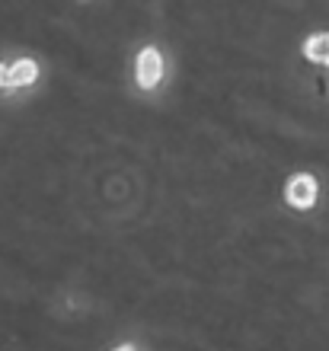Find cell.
Masks as SVG:
<instances>
[{"label":"cell","mask_w":329,"mask_h":351,"mask_svg":"<svg viewBox=\"0 0 329 351\" xmlns=\"http://www.w3.org/2000/svg\"><path fill=\"white\" fill-rule=\"evenodd\" d=\"M160 77H163V58H160L157 48H144L137 55V84L144 90H154L160 84Z\"/></svg>","instance_id":"cell-1"},{"label":"cell","mask_w":329,"mask_h":351,"mask_svg":"<svg viewBox=\"0 0 329 351\" xmlns=\"http://www.w3.org/2000/svg\"><path fill=\"white\" fill-rule=\"evenodd\" d=\"M284 198L294 208H313V202H317V179L313 176H294L288 189H284Z\"/></svg>","instance_id":"cell-2"},{"label":"cell","mask_w":329,"mask_h":351,"mask_svg":"<svg viewBox=\"0 0 329 351\" xmlns=\"http://www.w3.org/2000/svg\"><path fill=\"white\" fill-rule=\"evenodd\" d=\"M36 77H38V64L29 61V58H23V61H16V64L10 67V90H13V86L36 84Z\"/></svg>","instance_id":"cell-3"},{"label":"cell","mask_w":329,"mask_h":351,"mask_svg":"<svg viewBox=\"0 0 329 351\" xmlns=\"http://www.w3.org/2000/svg\"><path fill=\"white\" fill-rule=\"evenodd\" d=\"M304 55L317 61V64H329V32H317L304 42Z\"/></svg>","instance_id":"cell-4"},{"label":"cell","mask_w":329,"mask_h":351,"mask_svg":"<svg viewBox=\"0 0 329 351\" xmlns=\"http://www.w3.org/2000/svg\"><path fill=\"white\" fill-rule=\"evenodd\" d=\"M0 90H10V71L0 64Z\"/></svg>","instance_id":"cell-5"},{"label":"cell","mask_w":329,"mask_h":351,"mask_svg":"<svg viewBox=\"0 0 329 351\" xmlns=\"http://www.w3.org/2000/svg\"><path fill=\"white\" fill-rule=\"evenodd\" d=\"M115 351H135V348H128V345H122V348H115Z\"/></svg>","instance_id":"cell-6"}]
</instances>
